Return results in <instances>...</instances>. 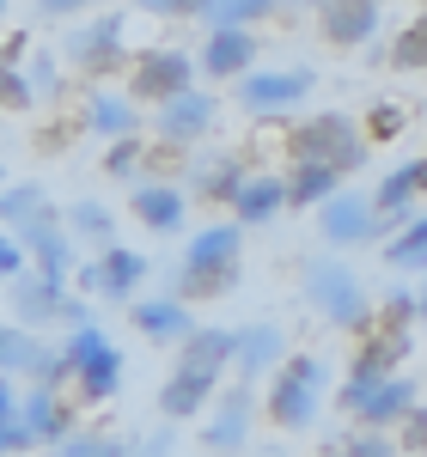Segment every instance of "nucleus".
I'll list each match as a JSON object with an SVG mask.
<instances>
[{
    "mask_svg": "<svg viewBox=\"0 0 427 457\" xmlns=\"http://www.w3.org/2000/svg\"><path fill=\"white\" fill-rule=\"evenodd\" d=\"M62 55H49V49H37V62H31V92H37V104H49L55 92H62Z\"/></svg>",
    "mask_w": 427,
    "mask_h": 457,
    "instance_id": "obj_38",
    "label": "nucleus"
},
{
    "mask_svg": "<svg viewBox=\"0 0 427 457\" xmlns=\"http://www.w3.org/2000/svg\"><path fill=\"white\" fill-rule=\"evenodd\" d=\"M239 275H245V232L232 220H214L202 226L189 245H183L178 262V299L196 305V299H226L239 293Z\"/></svg>",
    "mask_w": 427,
    "mask_h": 457,
    "instance_id": "obj_1",
    "label": "nucleus"
},
{
    "mask_svg": "<svg viewBox=\"0 0 427 457\" xmlns=\"http://www.w3.org/2000/svg\"><path fill=\"white\" fill-rule=\"evenodd\" d=\"M318 457H403V452H397V439H385V433H366V427H360V433H342L336 445H323Z\"/></svg>",
    "mask_w": 427,
    "mask_h": 457,
    "instance_id": "obj_34",
    "label": "nucleus"
},
{
    "mask_svg": "<svg viewBox=\"0 0 427 457\" xmlns=\"http://www.w3.org/2000/svg\"><path fill=\"white\" fill-rule=\"evenodd\" d=\"M19 403H25V390L13 385V378H0V427L19 421Z\"/></svg>",
    "mask_w": 427,
    "mask_h": 457,
    "instance_id": "obj_46",
    "label": "nucleus"
},
{
    "mask_svg": "<svg viewBox=\"0 0 427 457\" xmlns=\"http://www.w3.org/2000/svg\"><path fill=\"white\" fill-rule=\"evenodd\" d=\"M415 323H422V329H427V281L415 287Z\"/></svg>",
    "mask_w": 427,
    "mask_h": 457,
    "instance_id": "obj_49",
    "label": "nucleus"
},
{
    "mask_svg": "<svg viewBox=\"0 0 427 457\" xmlns=\"http://www.w3.org/2000/svg\"><path fill=\"white\" fill-rule=\"evenodd\" d=\"M25 269H31V262H25V245H19V238L0 226V287H13Z\"/></svg>",
    "mask_w": 427,
    "mask_h": 457,
    "instance_id": "obj_40",
    "label": "nucleus"
},
{
    "mask_svg": "<svg viewBox=\"0 0 427 457\" xmlns=\"http://www.w3.org/2000/svg\"><path fill=\"white\" fill-rule=\"evenodd\" d=\"M196 68L208 73V79H232V86H239V79L256 68V37L250 31H208Z\"/></svg>",
    "mask_w": 427,
    "mask_h": 457,
    "instance_id": "obj_21",
    "label": "nucleus"
},
{
    "mask_svg": "<svg viewBox=\"0 0 427 457\" xmlns=\"http://www.w3.org/2000/svg\"><path fill=\"white\" fill-rule=\"evenodd\" d=\"M6 305H13V323H19V329H31V336L55 329V323H68V329L98 323V317H92V305L68 293V281H49V275H37V269H25L19 281L6 287Z\"/></svg>",
    "mask_w": 427,
    "mask_h": 457,
    "instance_id": "obj_6",
    "label": "nucleus"
},
{
    "mask_svg": "<svg viewBox=\"0 0 427 457\" xmlns=\"http://www.w3.org/2000/svg\"><path fill=\"white\" fill-rule=\"evenodd\" d=\"M397 129H403V116H397V110H373V116H366V135H379V141H391Z\"/></svg>",
    "mask_w": 427,
    "mask_h": 457,
    "instance_id": "obj_45",
    "label": "nucleus"
},
{
    "mask_svg": "<svg viewBox=\"0 0 427 457\" xmlns=\"http://www.w3.org/2000/svg\"><path fill=\"white\" fill-rule=\"evenodd\" d=\"M129 213L141 220L147 232L172 238V232H183V220H189V195H183L178 183H135V195H129Z\"/></svg>",
    "mask_w": 427,
    "mask_h": 457,
    "instance_id": "obj_19",
    "label": "nucleus"
},
{
    "mask_svg": "<svg viewBox=\"0 0 427 457\" xmlns=\"http://www.w3.org/2000/svg\"><path fill=\"white\" fill-rule=\"evenodd\" d=\"M25 49H31V37H6V43H0V68H19Z\"/></svg>",
    "mask_w": 427,
    "mask_h": 457,
    "instance_id": "obj_48",
    "label": "nucleus"
},
{
    "mask_svg": "<svg viewBox=\"0 0 427 457\" xmlns=\"http://www.w3.org/2000/svg\"><path fill=\"white\" fill-rule=\"evenodd\" d=\"M196 86V55H183V49H141L135 55V68H129V98L135 104H172Z\"/></svg>",
    "mask_w": 427,
    "mask_h": 457,
    "instance_id": "obj_8",
    "label": "nucleus"
},
{
    "mask_svg": "<svg viewBox=\"0 0 427 457\" xmlns=\"http://www.w3.org/2000/svg\"><path fill=\"white\" fill-rule=\"evenodd\" d=\"M37 439H31V427L25 421H6L0 427V457H19V452H31Z\"/></svg>",
    "mask_w": 427,
    "mask_h": 457,
    "instance_id": "obj_43",
    "label": "nucleus"
},
{
    "mask_svg": "<svg viewBox=\"0 0 427 457\" xmlns=\"http://www.w3.org/2000/svg\"><path fill=\"white\" fill-rule=\"evenodd\" d=\"M409 348H415L409 336H385V329H373V336L360 342L348 378H355V385H385V378H397V366L409 360Z\"/></svg>",
    "mask_w": 427,
    "mask_h": 457,
    "instance_id": "obj_24",
    "label": "nucleus"
},
{
    "mask_svg": "<svg viewBox=\"0 0 427 457\" xmlns=\"http://www.w3.org/2000/svg\"><path fill=\"white\" fill-rule=\"evenodd\" d=\"M427 195V159H409V165H397V171L379 177V195H373V213L379 220H415V202Z\"/></svg>",
    "mask_w": 427,
    "mask_h": 457,
    "instance_id": "obj_20",
    "label": "nucleus"
},
{
    "mask_svg": "<svg viewBox=\"0 0 427 457\" xmlns=\"http://www.w3.org/2000/svg\"><path fill=\"white\" fill-rule=\"evenodd\" d=\"M19 245H25V262H31L37 275H49V281H73V269L86 262L80 245L68 238V226H62V208H55V202L19 232Z\"/></svg>",
    "mask_w": 427,
    "mask_h": 457,
    "instance_id": "obj_10",
    "label": "nucleus"
},
{
    "mask_svg": "<svg viewBox=\"0 0 427 457\" xmlns=\"http://www.w3.org/2000/svg\"><path fill=\"white\" fill-rule=\"evenodd\" d=\"M80 122L98 141H129V135H141V104L129 92H92L86 110H80Z\"/></svg>",
    "mask_w": 427,
    "mask_h": 457,
    "instance_id": "obj_23",
    "label": "nucleus"
},
{
    "mask_svg": "<svg viewBox=\"0 0 427 457\" xmlns=\"http://www.w3.org/2000/svg\"><path fill=\"white\" fill-rule=\"evenodd\" d=\"M0 189H6V165H0Z\"/></svg>",
    "mask_w": 427,
    "mask_h": 457,
    "instance_id": "obj_50",
    "label": "nucleus"
},
{
    "mask_svg": "<svg viewBox=\"0 0 427 457\" xmlns=\"http://www.w3.org/2000/svg\"><path fill=\"white\" fill-rule=\"evenodd\" d=\"M287 360V348H281V329L275 323H250V329H239V378H263V372H275Z\"/></svg>",
    "mask_w": 427,
    "mask_h": 457,
    "instance_id": "obj_28",
    "label": "nucleus"
},
{
    "mask_svg": "<svg viewBox=\"0 0 427 457\" xmlns=\"http://www.w3.org/2000/svg\"><path fill=\"white\" fill-rule=\"evenodd\" d=\"M19 421L31 427V439L37 445H62V439H73L80 427H73V403H68V390H55V385H31L25 390V403H19Z\"/></svg>",
    "mask_w": 427,
    "mask_h": 457,
    "instance_id": "obj_14",
    "label": "nucleus"
},
{
    "mask_svg": "<svg viewBox=\"0 0 427 457\" xmlns=\"http://www.w3.org/2000/svg\"><path fill=\"white\" fill-rule=\"evenodd\" d=\"M43 208H49V195H43L37 183H6V189H0V226H6L13 238H19Z\"/></svg>",
    "mask_w": 427,
    "mask_h": 457,
    "instance_id": "obj_31",
    "label": "nucleus"
},
{
    "mask_svg": "<svg viewBox=\"0 0 427 457\" xmlns=\"http://www.w3.org/2000/svg\"><path fill=\"white\" fill-rule=\"evenodd\" d=\"M129 323L141 329L147 342H159V348H183L196 336V317H189V305H183L178 293H147V299H135L129 305Z\"/></svg>",
    "mask_w": 427,
    "mask_h": 457,
    "instance_id": "obj_13",
    "label": "nucleus"
},
{
    "mask_svg": "<svg viewBox=\"0 0 427 457\" xmlns=\"http://www.w3.org/2000/svg\"><path fill=\"white\" fill-rule=\"evenodd\" d=\"M0 19H6V0H0Z\"/></svg>",
    "mask_w": 427,
    "mask_h": 457,
    "instance_id": "obj_51",
    "label": "nucleus"
},
{
    "mask_svg": "<svg viewBox=\"0 0 427 457\" xmlns=\"http://www.w3.org/2000/svg\"><path fill=\"white\" fill-rule=\"evenodd\" d=\"M147 269H153V262H147L135 245H110V250H98V256H92L98 299H122V305H135V293H141Z\"/></svg>",
    "mask_w": 427,
    "mask_h": 457,
    "instance_id": "obj_18",
    "label": "nucleus"
},
{
    "mask_svg": "<svg viewBox=\"0 0 427 457\" xmlns=\"http://www.w3.org/2000/svg\"><path fill=\"white\" fill-rule=\"evenodd\" d=\"M141 171H147V146H141V135H129V141H110V153H105V177H116V183H135Z\"/></svg>",
    "mask_w": 427,
    "mask_h": 457,
    "instance_id": "obj_35",
    "label": "nucleus"
},
{
    "mask_svg": "<svg viewBox=\"0 0 427 457\" xmlns=\"http://www.w3.org/2000/svg\"><path fill=\"white\" fill-rule=\"evenodd\" d=\"M306 299H312V312L330 323V329H366L373 323V293L360 287V275L348 262H330V256H312L306 262Z\"/></svg>",
    "mask_w": 427,
    "mask_h": 457,
    "instance_id": "obj_4",
    "label": "nucleus"
},
{
    "mask_svg": "<svg viewBox=\"0 0 427 457\" xmlns=\"http://www.w3.org/2000/svg\"><path fill=\"white\" fill-rule=\"evenodd\" d=\"M86 0H37V19H73Z\"/></svg>",
    "mask_w": 427,
    "mask_h": 457,
    "instance_id": "obj_47",
    "label": "nucleus"
},
{
    "mask_svg": "<svg viewBox=\"0 0 427 457\" xmlns=\"http://www.w3.org/2000/svg\"><path fill=\"white\" fill-rule=\"evenodd\" d=\"M141 12H159V19H202L214 0H135Z\"/></svg>",
    "mask_w": 427,
    "mask_h": 457,
    "instance_id": "obj_41",
    "label": "nucleus"
},
{
    "mask_svg": "<svg viewBox=\"0 0 427 457\" xmlns=\"http://www.w3.org/2000/svg\"><path fill=\"white\" fill-rule=\"evenodd\" d=\"M287 165H330V171H360L366 165V129L348 110H318L287 129Z\"/></svg>",
    "mask_w": 427,
    "mask_h": 457,
    "instance_id": "obj_2",
    "label": "nucleus"
},
{
    "mask_svg": "<svg viewBox=\"0 0 427 457\" xmlns=\"http://www.w3.org/2000/svg\"><path fill=\"white\" fill-rule=\"evenodd\" d=\"M323 385H330V366L318 353H287L281 366L269 372V390H263V409L281 433H306L318 421V403H323Z\"/></svg>",
    "mask_w": 427,
    "mask_h": 457,
    "instance_id": "obj_3",
    "label": "nucleus"
},
{
    "mask_svg": "<svg viewBox=\"0 0 427 457\" xmlns=\"http://www.w3.org/2000/svg\"><path fill=\"white\" fill-rule=\"evenodd\" d=\"M275 12H281V0H214L202 12V25L208 31H250V25L275 19Z\"/></svg>",
    "mask_w": 427,
    "mask_h": 457,
    "instance_id": "obj_30",
    "label": "nucleus"
},
{
    "mask_svg": "<svg viewBox=\"0 0 427 457\" xmlns=\"http://www.w3.org/2000/svg\"><path fill=\"white\" fill-rule=\"evenodd\" d=\"M214 390H220V372H202V366H172V378L159 390V415L178 427V421H196L208 415Z\"/></svg>",
    "mask_w": 427,
    "mask_h": 457,
    "instance_id": "obj_16",
    "label": "nucleus"
},
{
    "mask_svg": "<svg viewBox=\"0 0 427 457\" xmlns=\"http://www.w3.org/2000/svg\"><path fill=\"white\" fill-rule=\"evenodd\" d=\"M19 457H31V452H19Z\"/></svg>",
    "mask_w": 427,
    "mask_h": 457,
    "instance_id": "obj_54",
    "label": "nucleus"
},
{
    "mask_svg": "<svg viewBox=\"0 0 427 457\" xmlns=\"http://www.w3.org/2000/svg\"><path fill=\"white\" fill-rule=\"evenodd\" d=\"M172 445H178V433H172V421H165L159 433H147V445H135V457H172Z\"/></svg>",
    "mask_w": 427,
    "mask_h": 457,
    "instance_id": "obj_44",
    "label": "nucleus"
},
{
    "mask_svg": "<svg viewBox=\"0 0 427 457\" xmlns=\"http://www.w3.org/2000/svg\"><path fill=\"white\" fill-rule=\"evenodd\" d=\"M232 98L245 116H287L299 98H312V68H250Z\"/></svg>",
    "mask_w": 427,
    "mask_h": 457,
    "instance_id": "obj_9",
    "label": "nucleus"
},
{
    "mask_svg": "<svg viewBox=\"0 0 427 457\" xmlns=\"http://www.w3.org/2000/svg\"><path fill=\"white\" fill-rule=\"evenodd\" d=\"M250 421H256V378H232V390H220L208 427H202V445L214 457H232L250 439Z\"/></svg>",
    "mask_w": 427,
    "mask_h": 457,
    "instance_id": "obj_11",
    "label": "nucleus"
},
{
    "mask_svg": "<svg viewBox=\"0 0 427 457\" xmlns=\"http://www.w3.org/2000/svg\"><path fill=\"white\" fill-rule=\"evenodd\" d=\"M214 116H220V98L189 86L183 98L159 104V141H165V146H196V141L214 129Z\"/></svg>",
    "mask_w": 427,
    "mask_h": 457,
    "instance_id": "obj_15",
    "label": "nucleus"
},
{
    "mask_svg": "<svg viewBox=\"0 0 427 457\" xmlns=\"http://www.w3.org/2000/svg\"><path fill=\"white\" fill-rule=\"evenodd\" d=\"M318 238L330 250H355V245H379V213H373V195H330L318 208Z\"/></svg>",
    "mask_w": 427,
    "mask_h": 457,
    "instance_id": "obj_12",
    "label": "nucleus"
},
{
    "mask_svg": "<svg viewBox=\"0 0 427 457\" xmlns=\"http://www.w3.org/2000/svg\"><path fill=\"white\" fill-rule=\"evenodd\" d=\"M409 323H415V293H409V287H391V293L379 299V329H385V336H409Z\"/></svg>",
    "mask_w": 427,
    "mask_h": 457,
    "instance_id": "obj_36",
    "label": "nucleus"
},
{
    "mask_svg": "<svg viewBox=\"0 0 427 457\" xmlns=\"http://www.w3.org/2000/svg\"><path fill=\"white\" fill-rule=\"evenodd\" d=\"M281 208H287V177H269V171H263V177H250L245 189L232 195V226H239V232L269 226Z\"/></svg>",
    "mask_w": 427,
    "mask_h": 457,
    "instance_id": "obj_25",
    "label": "nucleus"
},
{
    "mask_svg": "<svg viewBox=\"0 0 427 457\" xmlns=\"http://www.w3.org/2000/svg\"><path fill=\"white\" fill-rule=\"evenodd\" d=\"M391 68H403V73L427 68V19H422V25H409V31L397 37V49H391Z\"/></svg>",
    "mask_w": 427,
    "mask_h": 457,
    "instance_id": "obj_37",
    "label": "nucleus"
},
{
    "mask_svg": "<svg viewBox=\"0 0 427 457\" xmlns=\"http://www.w3.org/2000/svg\"><path fill=\"white\" fill-rule=\"evenodd\" d=\"M422 396H415V378H385V385H373V396L355 409V421L366 427V433H391V427H403L409 421V409H415Z\"/></svg>",
    "mask_w": 427,
    "mask_h": 457,
    "instance_id": "obj_22",
    "label": "nucleus"
},
{
    "mask_svg": "<svg viewBox=\"0 0 427 457\" xmlns=\"http://www.w3.org/2000/svg\"><path fill=\"white\" fill-rule=\"evenodd\" d=\"M263 457H281V452H263Z\"/></svg>",
    "mask_w": 427,
    "mask_h": 457,
    "instance_id": "obj_52",
    "label": "nucleus"
},
{
    "mask_svg": "<svg viewBox=\"0 0 427 457\" xmlns=\"http://www.w3.org/2000/svg\"><path fill=\"white\" fill-rule=\"evenodd\" d=\"M122 31H129V12H105V19H92V25H80V31L62 43V68L86 73V79H105V73L129 68Z\"/></svg>",
    "mask_w": 427,
    "mask_h": 457,
    "instance_id": "obj_7",
    "label": "nucleus"
},
{
    "mask_svg": "<svg viewBox=\"0 0 427 457\" xmlns=\"http://www.w3.org/2000/svg\"><path fill=\"white\" fill-rule=\"evenodd\" d=\"M245 183H250L245 159H232V153H214V159H202V165L189 171V202H232Z\"/></svg>",
    "mask_w": 427,
    "mask_h": 457,
    "instance_id": "obj_26",
    "label": "nucleus"
},
{
    "mask_svg": "<svg viewBox=\"0 0 427 457\" xmlns=\"http://www.w3.org/2000/svg\"><path fill=\"white\" fill-rule=\"evenodd\" d=\"M330 195H342V171H330V165H293L287 171V208L318 213Z\"/></svg>",
    "mask_w": 427,
    "mask_h": 457,
    "instance_id": "obj_29",
    "label": "nucleus"
},
{
    "mask_svg": "<svg viewBox=\"0 0 427 457\" xmlns=\"http://www.w3.org/2000/svg\"><path fill=\"white\" fill-rule=\"evenodd\" d=\"M0 79H6V68H0Z\"/></svg>",
    "mask_w": 427,
    "mask_h": 457,
    "instance_id": "obj_53",
    "label": "nucleus"
},
{
    "mask_svg": "<svg viewBox=\"0 0 427 457\" xmlns=\"http://www.w3.org/2000/svg\"><path fill=\"white\" fill-rule=\"evenodd\" d=\"M37 92H31V73L6 68V79H0V110H31Z\"/></svg>",
    "mask_w": 427,
    "mask_h": 457,
    "instance_id": "obj_39",
    "label": "nucleus"
},
{
    "mask_svg": "<svg viewBox=\"0 0 427 457\" xmlns=\"http://www.w3.org/2000/svg\"><path fill=\"white\" fill-rule=\"evenodd\" d=\"M318 31L336 49H360L379 37V0H323L318 6Z\"/></svg>",
    "mask_w": 427,
    "mask_h": 457,
    "instance_id": "obj_17",
    "label": "nucleus"
},
{
    "mask_svg": "<svg viewBox=\"0 0 427 457\" xmlns=\"http://www.w3.org/2000/svg\"><path fill=\"white\" fill-rule=\"evenodd\" d=\"M49 457H135V445L116 439V433H73V439H62Z\"/></svg>",
    "mask_w": 427,
    "mask_h": 457,
    "instance_id": "obj_33",
    "label": "nucleus"
},
{
    "mask_svg": "<svg viewBox=\"0 0 427 457\" xmlns=\"http://www.w3.org/2000/svg\"><path fill=\"white\" fill-rule=\"evenodd\" d=\"M62 353H68L73 403H110V396L122 390V353H116V342H110L98 323H80V329H68Z\"/></svg>",
    "mask_w": 427,
    "mask_h": 457,
    "instance_id": "obj_5",
    "label": "nucleus"
},
{
    "mask_svg": "<svg viewBox=\"0 0 427 457\" xmlns=\"http://www.w3.org/2000/svg\"><path fill=\"white\" fill-rule=\"evenodd\" d=\"M379 256H385L391 269H422V275H427V208L415 213V220H409V226H403Z\"/></svg>",
    "mask_w": 427,
    "mask_h": 457,
    "instance_id": "obj_32",
    "label": "nucleus"
},
{
    "mask_svg": "<svg viewBox=\"0 0 427 457\" xmlns=\"http://www.w3.org/2000/svg\"><path fill=\"white\" fill-rule=\"evenodd\" d=\"M62 226H68L73 245H92V250H110V245H116V213H110L98 195L68 202V208H62Z\"/></svg>",
    "mask_w": 427,
    "mask_h": 457,
    "instance_id": "obj_27",
    "label": "nucleus"
},
{
    "mask_svg": "<svg viewBox=\"0 0 427 457\" xmlns=\"http://www.w3.org/2000/svg\"><path fill=\"white\" fill-rule=\"evenodd\" d=\"M397 452H415V457H427V409H422V403L409 409V421H403V439H397Z\"/></svg>",
    "mask_w": 427,
    "mask_h": 457,
    "instance_id": "obj_42",
    "label": "nucleus"
}]
</instances>
